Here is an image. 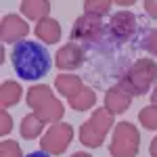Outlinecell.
Returning <instances> with one entry per match:
<instances>
[{
	"label": "cell",
	"instance_id": "cell-14",
	"mask_svg": "<svg viewBox=\"0 0 157 157\" xmlns=\"http://www.w3.org/2000/svg\"><path fill=\"white\" fill-rule=\"evenodd\" d=\"M19 9L27 19H34V21H42L46 19L50 13V2L46 0H23L19 4Z\"/></svg>",
	"mask_w": 157,
	"mask_h": 157
},
{
	"label": "cell",
	"instance_id": "cell-7",
	"mask_svg": "<svg viewBox=\"0 0 157 157\" xmlns=\"http://www.w3.org/2000/svg\"><path fill=\"white\" fill-rule=\"evenodd\" d=\"M107 34V27L103 25L101 17L94 15H80L71 27V40H82V42H98Z\"/></svg>",
	"mask_w": 157,
	"mask_h": 157
},
{
	"label": "cell",
	"instance_id": "cell-9",
	"mask_svg": "<svg viewBox=\"0 0 157 157\" xmlns=\"http://www.w3.org/2000/svg\"><path fill=\"white\" fill-rule=\"evenodd\" d=\"M29 34V27L25 23L21 17H17V15H6L4 19H2V23H0V38H2V42H13V44H17V42H21V38H25Z\"/></svg>",
	"mask_w": 157,
	"mask_h": 157
},
{
	"label": "cell",
	"instance_id": "cell-24",
	"mask_svg": "<svg viewBox=\"0 0 157 157\" xmlns=\"http://www.w3.org/2000/svg\"><path fill=\"white\" fill-rule=\"evenodd\" d=\"M149 153H151V157H157V136L151 140V145H149Z\"/></svg>",
	"mask_w": 157,
	"mask_h": 157
},
{
	"label": "cell",
	"instance_id": "cell-25",
	"mask_svg": "<svg viewBox=\"0 0 157 157\" xmlns=\"http://www.w3.org/2000/svg\"><path fill=\"white\" fill-rule=\"evenodd\" d=\"M25 157H50V155L46 153V151L40 149V151H34V153H29V155H25Z\"/></svg>",
	"mask_w": 157,
	"mask_h": 157
},
{
	"label": "cell",
	"instance_id": "cell-6",
	"mask_svg": "<svg viewBox=\"0 0 157 157\" xmlns=\"http://www.w3.org/2000/svg\"><path fill=\"white\" fill-rule=\"evenodd\" d=\"M73 140V126L71 124H52L48 132L40 138V149L48 155H61L67 151L69 143Z\"/></svg>",
	"mask_w": 157,
	"mask_h": 157
},
{
	"label": "cell",
	"instance_id": "cell-11",
	"mask_svg": "<svg viewBox=\"0 0 157 157\" xmlns=\"http://www.w3.org/2000/svg\"><path fill=\"white\" fill-rule=\"evenodd\" d=\"M130 103H132V97H130L128 92H124L120 86L109 88L107 94H105V109H107L109 113H113V115L128 111Z\"/></svg>",
	"mask_w": 157,
	"mask_h": 157
},
{
	"label": "cell",
	"instance_id": "cell-17",
	"mask_svg": "<svg viewBox=\"0 0 157 157\" xmlns=\"http://www.w3.org/2000/svg\"><path fill=\"white\" fill-rule=\"evenodd\" d=\"M94 103H97V92L92 88H84L78 97L69 98V107H73L75 111H86V109L94 107Z\"/></svg>",
	"mask_w": 157,
	"mask_h": 157
},
{
	"label": "cell",
	"instance_id": "cell-1",
	"mask_svg": "<svg viewBox=\"0 0 157 157\" xmlns=\"http://www.w3.org/2000/svg\"><path fill=\"white\" fill-rule=\"evenodd\" d=\"M11 63H13L15 73L21 80L34 82V80H40L42 75H46L50 71L52 59H50L48 50L44 48L40 42L21 40L11 50Z\"/></svg>",
	"mask_w": 157,
	"mask_h": 157
},
{
	"label": "cell",
	"instance_id": "cell-12",
	"mask_svg": "<svg viewBox=\"0 0 157 157\" xmlns=\"http://www.w3.org/2000/svg\"><path fill=\"white\" fill-rule=\"evenodd\" d=\"M55 86H57L59 94H63L67 101H69V98H73V97H78V94L84 90L82 80H80L78 75H73V73H61V75H57Z\"/></svg>",
	"mask_w": 157,
	"mask_h": 157
},
{
	"label": "cell",
	"instance_id": "cell-20",
	"mask_svg": "<svg viewBox=\"0 0 157 157\" xmlns=\"http://www.w3.org/2000/svg\"><path fill=\"white\" fill-rule=\"evenodd\" d=\"M111 9V2L109 0H86L84 2V13L86 15H94V17H101L109 13Z\"/></svg>",
	"mask_w": 157,
	"mask_h": 157
},
{
	"label": "cell",
	"instance_id": "cell-8",
	"mask_svg": "<svg viewBox=\"0 0 157 157\" xmlns=\"http://www.w3.org/2000/svg\"><path fill=\"white\" fill-rule=\"evenodd\" d=\"M136 29H138V19H136V15L130 13V11L113 13L111 19H109V25H107L109 36L113 38V40H117V42L130 40V38L136 34Z\"/></svg>",
	"mask_w": 157,
	"mask_h": 157
},
{
	"label": "cell",
	"instance_id": "cell-18",
	"mask_svg": "<svg viewBox=\"0 0 157 157\" xmlns=\"http://www.w3.org/2000/svg\"><path fill=\"white\" fill-rule=\"evenodd\" d=\"M140 48L157 57V27H145L140 32Z\"/></svg>",
	"mask_w": 157,
	"mask_h": 157
},
{
	"label": "cell",
	"instance_id": "cell-16",
	"mask_svg": "<svg viewBox=\"0 0 157 157\" xmlns=\"http://www.w3.org/2000/svg\"><path fill=\"white\" fill-rule=\"evenodd\" d=\"M19 98H21V86L17 84V82L9 80V82H4V84L0 86V107L2 109L17 105Z\"/></svg>",
	"mask_w": 157,
	"mask_h": 157
},
{
	"label": "cell",
	"instance_id": "cell-26",
	"mask_svg": "<svg viewBox=\"0 0 157 157\" xmlns=\"http://www.w3.org/2000/svg\"><path fill=\"white\" fill-rule=\"evenodd\" d=\"M151 103H153V105H157V86H155V90L151 92Z\"/></svg>",
	"mask_w": 157,
	"mask_h": 157
},
{
	"label": "cell",
	"instance_id": "cell-23",
	"mask_svg": "<svg viewBox=\"0 0 157 157\" xmlns=\"http://www.w3.org/2000/svg\"><path fill=\"white\" fill-rule=\"evenodd\" d=\"M145 11L151 17H157V0H145Z\"/></svg>",
	"mask_w": 157,
	"mask_h": 157
},
{
	"label": "cell",
	"instance_id": "cell-19",
	"mask_svg": "<svg viewBox=\"0 0 157 157\" xmlns=\"http://www.w3.org/2000/svg\"><path fill=\"white\" fill-rule=\"evenodd\" d=\"M138 121L145 130H157V105H149V107L140 109Z\"/></svg>",
	"mask_w": 157,
	"mask_h": 157
},
{
	"label": "cell",
	"instance_id": "cell-2",
	"mask_svg": "<svg viewBox=\"0 0 157 157\" xmlns=\"http://www.w3.org/2000/svg\"><path fill=\"white\" fill-rule=\"evenodd\" d=\"M157 82V63L153 59H138L120 78V88L130 97H143Z\"/></svg>",
	"mask_w": 157,
	"mask_h": 157
},
{
	"label": "cell",
	"instance_id": "cell-3",
	"mask_svg": "<svg viewBox=\"0 0 157 157\" xmlns=\"http://www.w3.org/2000/svg\"><path fill=\"white\" fill-rule=\"evenodd\" d=\"M25 101H27V107L32 109L38 117H42L44 121H48V124H57L63 117V113H65L63 105L55 98L50 86H46V84L32 86L27 90Z\"/></svg>",
	"mask_w": 157,
	"mask_h": 157
},
{
	"label": "cell",
	"instance_id": "cell-5",
	"mask_svg": "<svg viewBox=\"0 0 157 157\" xmlns=\"http://www.w3.org/2000/svg\"><path fill=\"white\" fill-rule=\"evenodd\" d=\"M138 147H140V134L136 130V126L130 121L115 124L113 138H111V145H109L111 157H136Z\"/></svg>",
	"mask_w": 157,
	"mask_h": 157
},
{
	"label": "cell",
	"instance_id": "cell-27",
	"mask_svg": "<svg viewBox=\"0 0 157 157\" xmlns=\"http://www.w3.org/2000/svg\"><path fill=\"white\" fill-rule=\"evenodd\" d=\"M117 4H120V6H130V4H132V0H130V2H124V0H117Z\"/></svg>",
	"mask_w": 157,
	"mask_h": 157
},
{
	"label": "cell",
	"instance_id": "cell-13",
	"mask_svg": "<svg viewBox=\"0 0 157 157\" xmlns=\"http://www.w3.org/2000/svg\"><path fill=\"white\" fill-rule=\"evenodd\" d=\"M36 36L42 40V42H46V44H57L61 38V25L57 19H42V21H38L36 25Z\"/></svg>",
	"mask_w": 157,
	"mask_h": 157
},
{
	"label": "cell",
	"instance_id": "cell-21",
	"mask_svg": "<svg viewBox=\"0 0 157 157\" xmlns=\"http://www.w3.org/2000/svg\"><path fill=\"white\" fill-rule=\"evenodd\" d=\"M0 157H23L21 149L15 140H2L0 145Z\"/></svg>",
	"mask_w": 157,
	"mask_h": 157
},
{
	"label": "cell",
	"instance_id": "cell-4",
	"mask_svg": "<svg viewBox=\"0 0 157 157\" xmlns=\"http://www.w3.org/2000/svg\"><path fill=\"white\" fill-rule=\"evenodd\" d=\"M113 124H115L113 113H109L105 107L97 109L92 113V117L82 124V128H80V143L84 147H90V149L103 147V140H105L107 132L113 128Z\"/></svg>",
	"mask_w": 157,
	"mask_h": 157
},
{
	"label": "cell",
	"instance_id": "cell-28",
	"mask_svg": "<svg viewBox=\"0 0 157 157\" xmlns=\"http://www.w3.org/2000/svg\"><path fill=\"white\" fill-rule=\"evenodd\" d=\"M71 157H90V155H88V153H73Z\"/></svg>",
	"mask_w": 157,
	"mask_h": 157
},
{
	"label": "cell",
	"instance_id": "cell-15",
	"mask_svg": "<svg viewBox=\"0 0 157 157\" xmlns=\"http://www.w3.org/2000/svg\"><path fill=\"white\" fill-rule=\"evenodd\" d=\"M44 124L46 121L42 120V117H38L36 113H29V115H25L23 120H21V136L27 138V140H34L40 136L42 132V128H44Z\"/></svg>",
	"mask_w": 157,
	"mask_h": 157
},
{
	"label": "cell",
	"instance_id": "cell-22",
	"mask_svg": "<svg viewBox=\"0 0 157 157\" xmlns=\"http://www.w3.org/2000/svg\"><path fill=\"white\" fill-rule=\"evenodd\" d=\"M0 120H2V126H0V134H2V136H6V134L13 130V120H11V115L6 113V109H2V111H0Z\"/></svg>",
	"mask_w": 157,
	"mask_h": 157
},
{
	"label": "cell",
	"instance_id": "cell-10",
	"mask_svg": "<svg viewBox=\"0 0 157 157\" xmlns=\"http://www.w3.org/2000/svg\"><path fill=\"white\" fill-rule=\"evenodd\" d=\"M82 63H84V50L75 42L61 46L57 52V67L59 69H78Z\"/></svg>",
	"mask_w": 157,
	"mask_h": 157
}]
</instances>
